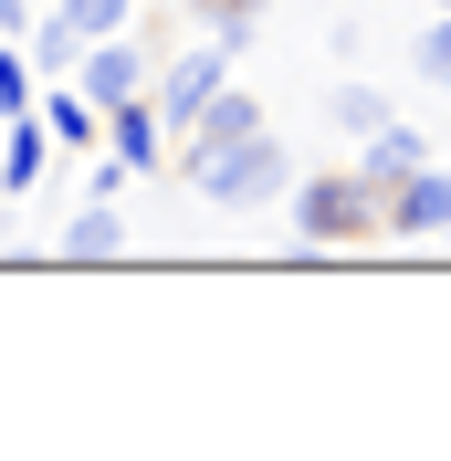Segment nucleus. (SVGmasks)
Here are the masks:
<instances>
[{
  "label": "nucleus",
  "instance_id": "1",
  "mask_svg": "<svg viewBox=\"0 0 451 461\" xmlns=\"http://www.w3.org/2000/svg\"><path fill=\"white\" fill-rule=\"evenodd\" d=\"M169 168H179V189L210 200V210H262V200L294 189V158H283L273 126H179Z\"/></svg>",
  "mask_w": 451,
  "mask_h": 461
},
{
  "label": "nucleus",
  "instance_id": "2",
  "mask_svg": "<svg viewBox=\"0 0 451 461\" xmlns=\"http://www.w3.org/2000/svg\"><path fill=\"white\" fill-rule=\"evenodd\" d=\"M283 221L305 252H346V241H378V200L357 189V168H305L283 189Z\"/></svg>",
  "mask_w": 451,
  "mask_h": 461
},
{
  "label": "nucleus",
  "instance_id": "3",
  "mask_svg": "<svg viewBox=\"0 0 451 461\" xmlns=\"http://www.w3.org/2000/svg\"><path fill=\"white\" fill-rule=\"evenodd\" d=\"M231 63H242V53H231V42H210V32H189V42H169V53H158V74H147V105H158V126H169V137H179V126H189V115L231 85Z\"/></svg>",
  "mask_w": 451,
  "mask_h": 461
},
{
  "label": "nucleus",
  "instance_id": "4",
  "mask_svg": "<svg viewBox=\"0 0 451 461\" xmlns=\"http://www.w3.org/2000/svg\"><path fill=\"white\" fill-rule=\"evenodd\" d=\"M147 74H158V42H137V32H95L63 85L95 95V105H126V95H147Z\"/></svg>",
  "mask_w": 451,
  "mask_h": 461
},
{
  "label": "nucleus",
  "instance_id": "5",
  "mask_svg": "<svg viewBox=\"0 0 451 461\" xmlns=\"http://www.w3.org/2000/svg\"><path fill=\"white\" fill-rule=\"evenodd\" d=\"M378 230H389V241H441V230H451V168H441V158H430V168H410V178L389 189Z\"/></svg>",
  "mask_w": 451,
  "mask_h": 461
},
{
  "label": "nucleus",
  "instance_id": "6",
  "mask_svg": "<svg viewBox=\"0 0 451 461\" xmlns=\"http://www.w3.org/2000/svg\"><path fill=\"white\" fill-rule=\"evenodd\" d=\"M346 168H357V189H367V200L389 210V189H399V178H410V168H430V137L389 115L378 137H357V147H346Z\"/></svg>",
  "mask_w": 451,
  "mask_h": 461
},
{
  "label": "nucleus",
  "instance_id": "7",
  "mask_svg": "<svg viewBox=\"0 0 451 461\" xmlns=\"http://www.w3.org/2000/svg\"><path fill=\"white\" fill-rule=\"evenodd\" d=\"M106 158H126L137 178H158V168H169V126H158V105H147V95L106 105Z\"/></svg>",
  "mask_w": 451,
  "mask_h": 461
},
{
  "label": "nucleus",
  "instance_id": "8",
  "mask_svg": "<svg viewBox=\"0 0 451 461\" xmlns=\"http://www.w3.org/2000/svg\"><path fill=\"white\" fill-rule=\"evenodd\" d=\"M42 168H53V126H42V115H0V189H11V200H32V189H42Z\"/></svg>",
  "mask_w": 451,
  "mask_h": 461
},
{
  "label": "nucleus",
  "instance_id": "9",
  "mask_svg": "<svg viewBox=\"0 0 451 461\" xmlns=\"http://www.w3.org/2000/svg\"><path fill=\"white\" fill-rule=\"evenodd\" d=\"M32 115H42V126H53V147H74V158H95V147H106V105H95V95H74L63 74L32 95Z\"/></svg>",
  "mask_w": 451,
  "mask_h": 461
},
{
  "label": "nucleus",
  "instance_id": "10",
  "mask_svg": "<svg viewBox=\"0 0 451 461\" xmlns=\"http://www.w3.org/2000/svg\"><path fill=\"white\" fill-rule=\"evenodd\" d=\"M63 262H106V252H126V221H115V200H74L63 210V241H53Z\"/></svg>",
  "mask_w": 451,
  "mask_h": 461
},
{
  "label": "nucleus",
  "instance_id": "11",
  "mask_svg": "<svg viewBox=\"0 0 451 461\" xmlns=\"http://www.w3.org/2000/svg\"><path fill=\"white\" fill-rule=\"evenodd\" d=\"M262 11H273V0H179V22H189V32H210V42H231V53L262 32Z\"/></svg>",
  "mask_w": 451,
  "mask_h": 461
},
{
  "label": "nucleus",
  "instance_id": "12",
  "mask_svg": "<svg viewBox=\"0 0 451 461\" xmlns=\"http://www.w3.org/2000/svg\"><path fill=\"white\" fill-rule=\"evenodd\" d=\"M326 126H336L346 147H357V137H378V126H389V95H378V85H357V74H346V85L326 95Z\"/></svg>",
  "mask_w": 451,
  "mask_h": 461
},
{
  "label": "nucleus",
  "instance_id": "13",
  "mask_svg": "<svg viewBox=\"0 0 451 461\" xmlns=\"http://www.w3.org/2000/svg\"><path fill=\"white\" fill-rule=\"evenodd\" d=\"M410 63H420L430 85L451 95V11H430V22H420V42H410Z\"/></svg>",
  "mask_w": 451,
  "mask_h": 461
},
{
  "label": "nucleus",
  "instance_id": "14",
  "mask_svg": "<svg viewBox=\"0 0 451 461\" xmlns=\"http://www.w3.org/2000/svg\"><path fill=\"white\" fill-rule=\"evenodd\" d=\"M63 22L85 32V42L95 32H137V0H63Z\"/></svg>",
  "mask_w": 451,
  "mask_h": 461
},
{
  "label": "nucleus",
  "instance_id": "15",
  "mask_svg": "<svg viewBox=\"0 0 451 461\" xmlns=\"http://www.w3.org/2000/svg\"><path fill=\"white\" fill-rule=\"evenodd\" d=\"M32 95H42V74H32V53H22V42H0V115H22Z\"/></svg>",
  "mask_w": 451,
  "mask_h": 461
},
{
  "label": "nucleus",
  "instance_id": "16",
  "mask_svg": "<svg viewBox=\"0 0 451 461\" xmlns=\"http://www.w3.org/2000/svg\"><path fill=\"white\" fill-rule=\"evenodd\" d=\"M32 32V0H0V42H22Z\"/></svg>",
  "mask_w": 451,
  "mask_h": 461
},
{
  "label": "nucleus",
  "instance_id": "17",
  "mask_svg": "<svg viewBox=\"0 0 451 461\" xmlns=\"http://www.w3.org/2000/svg\"><path fill=\"white\" fill-rule=\"evenodd\" d=\"M0 210H11V189H0Z\"/></svg>",
  "mask_w": 451,
  "mask_h": 461
},
{
  "label": "nucleus",
  "instance_id": "18",
  "mask_svg": "<svg viewBox=\"0 0 451 461\" xmlns=\"http://www.w3.org/2000/svg\"><path fill=\"white\" fill-rule=\"evenodd\" d=\"M430 11H451V0H430Z\"/></svg>",
  "mask_w": 451,
  "mask_h": 461
},
{
  "label": "nucleus",
  "instance_id": "19",
  "mask_svg": "<svg viewBox=\"0 0 451 461\" xmlns=\"http://www.w3.org/2000/svg\"><path fill=\"white\" fill-rule=\"evenodd\" d=\"M441 252H451V230H441Z\"/></svg>",
  "mask_w": 451,
  "mask_h": 461
}]
</instances>
